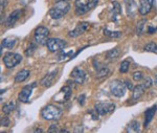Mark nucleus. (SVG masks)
Wrapping results in <instances>:
<instances>
[{
  "mask_svg": "<svg viewBox=\"0 0 157 133\" xmlns=\"http://www.w3.org/2000/svg\"><path fill=\"white\" fill-rule=\"evenodd\" d=\"M69 9L70 4L66 0H57L55 6L49 10V15L52 19H61L65 14H67Z\"/></svg>",
  "mask_w": 157,
  "mask_h": 133,
  "instance_id": "f257e3e1",
  "label": "nucleus"
},
{
  "mask_svg": "<svg viewBox=\"0 0 157 133\" xmlns=\"http://www.w3.org/2000/svg\"><path fill=\"white\" fill-rule=\"evenodd\" d=\"M62 113L63 111L59 107L55 106V105H47L46 107L42 109L41 116L46 121H56V119H60Z\"/></svg>",
  "mask_w": 157,
  "mask_h": 133,
  "instance_id": "f03ea898",
  "label": "nucleus"
},
{
  "mask_svg": "<svg viewBox=\"0 0 157 133\" xmlns=\"http://www.w3.org/2000/svg\"><path fill=\"white\" fill-rule=\"evenodd\" d=\"M98 0H75V14L77 15H84L88 11L92 10L98 4Z\"/></svg>",
  "mask_w": 157,
  "mask_h": 133,
  "instance_id": "7ed1b4c3",
  "label": "nucleus"
},
{
  "mask_svg": "<svg viewBox=\"0 0 157 133\" xmlns=\"http://www.w3.org/2000/svg\"><path fill=\"white\" fill-rule=\"evenodd\" d=\"M127 87H126L125 82L121 80H114L110 84V92L116 98H121L125 96Z\"/></svg>",
  "mask_w": 157,
  "mask_h": 133,
  "instance_id": "20e7f679",
  "label": "nucleus"
},
{
  "mask_svg": "<svg viewBox=\"0 0 157 133\" xmlns=\"http://www.w3.org/2000/svg\"><path fill=\"white\" fill-rule=\"evenodd\" d=\"M49 35V29L45 26H38L35 30V41L39 45H44L47 43V38Z\"/></svg>",
  "mask_w": 157,
  "mask_h": 133,
  "instance_id": "39448f33",
  "label": "nucleus"
},
{
  "mask_svg": "<svg viewBox=\"0 0 157 133\" xmlns=\"http://www.w3.org/2000/svg\"><path fill=\"white\" fill-rule=\"evenodd\" d=\"M47 48L48 50H50L52 53H56L59 52V50H62L66 47L67 43L65 40L59 39V38H50V39L47 40Z\"/></svg>",
  "mask_w": 157,
  "mask_h": 133,
  "instance_id": "423d86ee",
  "label": "nucleus"
},
{
  "mask_svg": "<svg viewBox=\"0 0 157 133\" xmlns=\"http://www.w3.org/2000/svg\"><path fill=\"white\" fill-rule=\"evenodd\" d=\"M22 61V57L19 53H7L4 55L3 57V62L6 67L7 68H13L16 65Z\"/></svg>",
  "mask_w": 157,
  "mask_h": 133,
  "instance_id": "0eeeda50",
  "label": "nucleus"
},
{
  "mask_svg": "<svg viewBox=\"0 0 157 133\" xmlns=\"http://www.w3.org/2000/svg\"><path fill=\"white\" fill-rule=\"evenodd\" d=\"M35 87H36V83H33V84H30V85L24 86L23 88L21 89V91L19 92V96H18L19 101L22 102V103H27L30 96H32L33 89H34Z\"/></svg>",
  "mask_w": 157,
  "mask_h": 133,
  "instance_id": "6e6552de",
  "label": "nucleus"
},
{
  "mask_svg": "<svg viewBox=\"0 0 157 133\" xmlns=\"http://www.w3.org/2000/svg\"><path fill=\"white\" fill-rule=\"evenodd\" d=\"M70 96H71V88H70L69 86H64L63 88H61L59 93L54 96V100L56 102L63 103V102L68 101L70 98Z\"/></svg>",
  "mask_w": 157,
  "mask_h": 133,
  "instance_id": "1a4fd4ad",
  "label": "nucleus"
},
{
  "mask_svg": "<svg viewBox=\"0 0 157 133\" xmlns=\"http://www.w3.org/2000/svg\"><path fill=\"white\" fill-rule=\"evenodd\" d=\"M115 108V105L112 103H98L95 105L94 109L100 115H105L107 113L112 112Z\"/></svg>",
  "mask_w": 157,
  "mask_h": 133,
  "instance_id": "9d476101",
  "label": "nucleus"
},
{
  "mask_svg": "<svg viewBox=\"0 0 157 133\" xmlns=\"http://www.w3.org/2000/svg\"><path fill=\"white\" fill-rule=\"evenodd\" d=\"M70 76L77 84H83L86 80V72L80 67H75Z\"/></svg>",
  "mask_w": 157,
  "mask_h": 133,
  "instance_id": "9b49d317",
  "label": "nucleus"
},
{
  "mask_svg": "<svg viewBox=\"0 0 157 133\" xmlns=\"http://www.w3.org/2000/svg\"><path fill=\"white\" fill-rule=\"evenodd\" d=\"M88 27H89V23H88V22H81V23H78L77 25V27H75V29L68 33V36L72 38L78 37V36L84 34L86 30L88 29Z\"/></svg>",
  "mask_w": 157,
  "mask_h": 133,
  "instance_id": "f8f14e48",
  "label": "nucleus"
},
{
  "mask_svg": "<svg viewBox=\"0 0 157 133\" xmlns=\"http://www.w3.org/2000/svg\"><path fill=\"white\" fill-rule=\"evenodd\" d=\"M154 0H139V7L138 11L140 15H147L151 12L152 7H153Z\"/></svg>",
  "mask_w": 157,
  "mask_h": 133,
  "instance_id": "ddd939ff",
  "label": "nucleus"
},
{
  "mask_svg": "<svg viewBox=\"0 0 157 133\" xmlns=\"http://www.w3.org/2000/svg\"><path fill=\"white\" fill-rule=\"evenodd\" d=\"M57 73H58V70L56 69L54 71H52V72H49L48 75H46L41 80V85L44 87H50L52 85V83H54L56 76H57Z\"/></svg>",
  "mask_w": 157,
  "mask_h": 133,
  "instance_id": "4468645a",
  "label": "nucleus"
},
{
  "mask_svg": "<svg viewBox=\"0 0 157 133\" xmlns=\"http://www.w3.org/2000/svg\"><path fill=\"white\" fill-rule=\"evenodd\" d=\"M21 10H15V11H13L11 14L9 15V17H7L6 19V24L9 25V26H12L13 24L16 23L17 20H19V18L21 17Z\"/></svg>",
  "mask_w": 157,
  "mask_h": 133,
  "instance_id": "2eb2a0df",
  "label": "nucleus"
},
{
  "mask_svg": "<svg viewBox=\"0 0 157 133\" xmlns=\"http://www.w3.org/2000/svg\"><path fill=\"white\" fill-rule=\"evenodd\" d=\"M157 111V106L156 105H154V106H152L151 108L147 109V111L145 112V116H146V121H145V126L147 127L149 124H150V122L153 119L154 115H155Z\"/></svg>",
  "mask_w": 157,
  "mask_h": 133,
  "instance_id": "dca6fc26",
  "label": "nucleus"
},
{
  "mask_svg": "<svg viewBox=\"0 0 157 133\" xmlns=\"http://www.w3.org/2000/svg\"><path fill=\"white\" fill-rule=\"evenodd\" d=\"M127 133H141L140 123L138 121H132L129 123L127 127Z\"/></svg>",
  "mask_w": 157,
  "mask_h": 133,
  "instance_id": "f3484780",
  "label": "nucleus"
},
{
  "mask_svg": "<svg viewBox=\"0 0 157 133\" xmlns=\"http://www.w3.org/2000/svg\"><path fill=\"white\" fill-rule=\"evenodd\" d=\"M29 75H30V72L27 69H23V70L19 71L16 75V76H15V82H17V83H22V82H24L29 78Z\"/></svg>",
  "mask_w": 157,
  "mask_h": 133,
  "instance_id": "a211bd4d",
  "label": "nucleus"
},
{
  "mask_svg": "<svg viewBox=\"0 0 157 133\" xmlns=\"http://www.w3.org/2000/svg\"><path fill=\"white\" fill-rule=\"evenodd\" d=\"M145 90L146 89L144 88L141 85H137V86H135L134 87V89H133V96H132V98L134 101H136V100H139L141 98V96L144 94V92H145Z\"/></svg>",
  "mask_w": 157,
  "mask_h": 133,
  "instance_id": "6ab92c4d",
  "label": "nucleus"
},
{
  "mask_svg": "<svg viewBox=\"0 0 157 133\" xmlns=\"http://www.w3.org/2000/svg\"><path fill=\"white\" fill-rule=\"evenodd\" d=\"M17 43V40L14 39V38H6V39L2 40L1 45L6 48H9V49H12V48L15 47Z\"/></svg>",
  "mask_w": 157,
  "mask_h": 133,
  "instance_id": "aec40b11",
  "label": "nucleus"
},
{
  "mask_svg": "<svg viewBox=\"0 0 157 133\" xmlns=\"http://www.w3.org/2000/svg\"><path fill=\"white\" fill-rule=\"evenodd\" d=\"M15 108H16V103L12 101V102L6 104L3 107H2V111H3L4 114H10V113H12V112L14 111Z\"/></svg>",
  "mask_w": 157,
  "mask_h": 133,
  "instance_id": "412c9836",
  "label": "nucleus"
},
{
  "mask_svg": "<svg viewBox=\"0 0 157 133\" xmlns=\"http://www.w3.org/2000/svg\"><path fill=\"white\" fill-rule=\"evenodd\" d=\"M118 55H120V49H118L117 47H115V48H113V49L109 50L106 56H107V59H109V60H113V59L117 58Z\"/></svg>",
  "mask_w": 157,
  "mask_h": 133,
  "instance_id": "4be33fe9",
  "label": "nucleus"
},
{
  "mask_svg": "<svg viewBox=\"0 0 157 133\" xmlns=\"http://www.w3.org/2000/svg\"><path fill=\"white\" fill-rule=\"evenodd\" d=\"M109 72H110V70H109V68L108 67H104L102 68V69H100V70H98V72H97V79H101V78H105V76H107L109 75Z\"/></svg>",
  "mask_w": 157,
  "mask_h": 133,
  "instance_id": "5701e85b",
  "label": "nucleus"
},
{
  "mask_svg": "<svg viewBox=\"0 0 157 133\" xmlns=\"http://www.w3.org/2000/svg\"><path fill=\"white\" fill-rule=\"evenodd\" d=\"M146 52H150V53H157V44L155 42H149L148 44L145 46Z\"/></svg>",
  "mask_w": 157,
  "mask_h": 133,
  "instance_id": "b1692460",
  "label": "nucleus"
},
{
  "mask_svg": "<svg viewBox=\"0 0 157 133\" xmlns=\"http://www.w3.org/2000/svg\"><path fill=\"white\" fill-rule=\"evenodd\" d=\"M152 84H153V82H152V79L150 78V76H146V78L143 79V83H141L140 85L143 86L145 89H149L152 86Z\"/></svg>",
  "mask_w": 157,
  "mask_h": 133,
  "instance_id": "393cba45",
  "label": "nucleus"
},
{
  "mask_svg": "<svg viewBox=\"0 0 157 133\" xmlns=\"http://www.w3.org/2000/svg\"><path fill=\"white\" fill-rule=\"evenodd\" d=\"M129 67H130V62L129 61H123L121 64V67H120V70H121V72H123V73H126L127 71L129 70Z\"/></svg>",
  "mask_w": 157,
  "mask_h": 133,
  "instance_id": "a878e982",
  "label": "nucleus"
},
{
  "mask_svg": "<svg viewBox=\"0 0 157 133\" xmlns=\"http://www.w3.org/2000/svg\"><path fill=\"white\" fill-rule=\"evenodd\" d=\"M70 56L72 57V53L69 52V53H60L59 56H58V61L59 62H62V61H65V60H68V59H70Z\"/></svg>",
  "mask_w": 157,
  "mask_h": 133,
  "instance_id": "bb28decb",
  "label": "nucleus"
},
{
  "mask_svg": "<svg viewBox=\"0 0 157 133\" xmlns=\"http://www.w3.org/2000/svg\"><path fill=\"white\" fill-rule=\"evenodd\" d=\"M104 34L112 38H120L121 36V32H111V30H108V29H104Z\"/></svg>",
  "mask_w": 157,
  "mask_h": 133,
  "instance_id": "cd10ccee",
  "label": "nucleus"
},
{
  "mask_svg": "<svg viewBox=\"0 0 157 133\" xmlns=\"http://www.w3.org/2000/svg\"><path fill=\"white\" fill-rule=\"evenodd\" d=\"M37 44H38V43H35V42L30 43L29 47L27 48L26 52H25V53H26V56H32L33 53H35V50H36V48H37Z\"/></svg>",
  "mask_w": 157,
  "mask_h": 133,
  "instance_id": "c85d7f7f",
  "label": "nucleus"
},
{
  "mask_svg": "<svg viewBox=\"0 0 157 133\" xmlns=\"http://www.w3.org/2000/svg\"><path fill=\"white\" fill-rule=\"evenodd\" d=\"M146 23H147L146 20H143V21L138 22V24H137V35L140 36L141 34H143L144 27H145V24H146Z\"/></svg>",
  "mask_w": 157,
  "mask_h": 133,
  "instance_id": "c756f323",
  "label": "nucleus"
},
{
  "mask_svg": "<svg viewBox=\"0 0 157 133\" xmlns=\"http://www.w3.org/2000/svg\"><path fill=\"white\" fill-rule=\"evenodd\" d=\"M144 78H145V76H144V75H143V72H141V71H135V72L133 73V80L136 81V82L141 81Z\"/></svg>",
  "mask_w": 157,
  "mask_h": 133,
  "instance_id": "7c9ffc66",
  "label": "nucleus"
},
{
  "mask_svg": "<svg viewBox=\"0 0 157 133\" xmlns=\"http://www.w3.org/2000/svg\"><path fill=\"white\" fill-rule=\"evenodd\" d=\"M47 133H61V131L59 130V128H58V125L54 124V125H50Z\"/></svg>",
  "mask_w": 157,
  "mask_h": 133,
  "instance_id": "2f4dec72",
  "label": "nucleus"
},
{
  "mask_svg": "<svg viewBox=\"0 0 157 133\" xmlns=\"http://www.w3.org/2000/svg\"><path fill=\"white\" fill-rule=\"evenodd\" d=\"M0 124H1L2 127H7L10 125V119L7 116H3L1 119V121H0Z\"/></svg>",
  "mask_w": 157,
  "mask_h": 133,
  "instance_id": "473e14b6",
  "label": "nucleus"
},
{
  "mask_svg": "<svg viewBox=\"0 0 157 133\" xmlns=\"http://www.w3.org/2000/svg\"><path fill=\"white\" fill-rule=\"evenodd\" d=\"M125 84H126V87H127V88L128 89H132V90H133V89H134V87H133V84L132 83H131V82L130 81H125Z\"/></svg>",
  "mask_w": 157,
  "mask_h": 133,
  "instance_id": "72a5a7b5",
  "label": "nucleus"
},
{
  "mask_svg": "<svg viewBox=\"0 0 157 133\" xmlns=\"http://www.w3.org/2000/svg\"><path fill=\"white\" fill-rule=\"evenodd\" d=\"M78 103H80L81 106H83V105H84V103H85V96H84V94H82V96L78 98Z\"/></svg>",
  "mask_w": 157,
  "mask_h": 133,
  "instance_id": "f704fd0d",
  "label": "nucleus"
},
{
  "mask_svg": "<svg viewBox=\"0 0 157 133\" xmlns=\"http://www.w3.org/2000/svg\"><path fill=\"white\" fill-rule=\"evenodd\" d=\"M32 133H44V130L41 129V128H35L32 131Z\"/></svg>",
  "mask_w": 157,
  "mask_h": 133,
  "instance_id": "c9c22d12",
  "label": "nucleus"
},
{
  "mask_svg": "<svg viewBox=\"0 0 157 133\" xmlns=\"http://www.w3.org/2000/svg\"><path fill=\"white\" fill-rule=\"evenodd\" d=\"M156 29H154V27H150V29H149V33H150V34H153L154 32H156Z\"/></svg>",
  "mask_w": 157,
  "mask_h": 133,
  "instance_id": "e433bc0d",
  "label": "nucleus"
},
{
  "mask_svg": "<svg viewBox=\"0 0 157 133\" xmlns=\"http://www.w3.org/2000/svg\"><path fill=\"white\" fill-rule=\"evenodd\" d=\"M61 133H69V131L66 129H63V130H61Z\"/></svg>",
  "mask_w": 157,
  "mask_h": 133,
  "instance_id": "4c0bfd02",
  "label": "nucleus"
},
{
  "mask_svg": "<svg viewBox=\"0 0 157 133\" xmlns=\"http://www.w3.org/2000/svg\"><path fill=\"white\" fill-rule=\"evenodd\" d=\"M155 85L157 86V76H156V78H155Z\"/></svg>",
  "mask_w": 157,
  "mask_h": 133,
  "instance_id": "58836bf2",
  "label": "nucleus"
},
{
  "mask_svg": "<svg viewBox=\"0 0 157 133\" xmlns=\"http://www.w3.org/2000/svg\"><path fill=\"white\" fill-rule=\"evenodd\" d=\"M1 133H6V132H1Z\"/></svg>",
  "mask_w": 157,
  "mask_h": 133,
  "instance_id": "ea45409f",
  "label": "nucleus"
}]
</instances>
